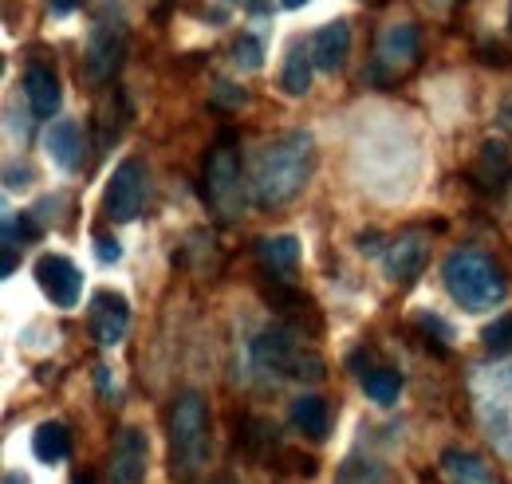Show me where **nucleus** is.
<instances>
[{"instance_id": "obj_26", "label": "nucleus", "mask_w": 512, "mask_h": 484, "mask_svg": "<svg viewBox=\"0 0 512 484\" xmlns=\"http://www.w3.org/2000/svg\"><path fill=\"white\" fill-rule=\"evenodd\" d=\"M233 60L241 63V67H260V60H264V52H260V40L256 36H241L237 44H233Z\"/></svg>"}, {"instance_id": "obj_21", "label": "nucleus", "mask_w": 512, "mask_h": 484, "mask_svg": "<svg viewBox=\"0 0 512 484\" xmlns=\"http://www.w3.org/2000/svg\"><path fill=\"white\" fill-rule=\"evenodd\" d=\"M44 142H48V154L56 158L60 170H75V166H79V158H83V138H79V126H75V122H56Z\"/></svg>"}, {"instance_id": "obj_19", "label": "nucleus", "mask_w": 512, "mask_h": 484, "mask_svg": "<svg viewBox=\"0 0 512 484\" xmlns=\"http://www.w3.org/2000/svg\"><path fill=\"white\" fill-rule=\"evenodd\" d=\"M312 48H304V44H292L288 48V56H284V71H280V87L292 95V99H300V95H308V87H312Z\"/></svg>"}, {"instance_id": "obj_1", "label": "nucleus", "mask_w": 512, "mask_h": 484, "mask_svg": "<svg viewBox=\"0 0 512 484\" xmlns=\"http://www.w3.org/2000/svg\"><path fill=\"white\" fill-rule=\"evenodd\" d=\"M316 170V142L312 134L296 130L284 134L280 142H272L253 170V201L260 209H284L300 197V189L308 185Z\"/></svg>"}, {"instance_id": "obj_30", "label": "nucleus", "mask_w": 512, "mask_h": 484, "mask_svg": "<svg viewBox=\"0 0 512 484\" xmlns=\"http://www.w3.org/2000/svg\"><path fill=\"white\" fill-rule=\"evenodd\" d=\"M0 272H4V280L16 272V248H4V268H0Z\"/></svg>"}, {"instance_id": "obj_28", "label": "nucleus", "mask_w": 512, "mask_h": 484, "mask_svg": "<svg viewBox=\"0 0 512 484\" xmlns=\"http://www.w3.org/2000/svg\"><path fill=\"white\" fill-rule=\"evenodd\" d=\"M95 252H99L103 264H119L123 260V244L115 241V237H95Z\"/></svg>"}, {"instance_id": "obj_9", "label": "nucleus", "mask_w": 512, "mask_h": 484, "mask_svg": "<svg viewBox=\"0 0 512 484\" xmlns=\"http://www.w3.org/2000/svg\"><path fill=\"white\" fill-rule=\"evenodd\" d=\"M146 457H150V445H146V433L142 429H123L119 441H115V453H111V477L107 484H142L146 477Z\"/></svg>"}, {"instance_id": "obj_3", "label": "nucleus", "mask_w": 512, "mask_h": 484, "mask_svg": "<svg viewBox=\"0 0 512 484\" xmlns=\"http://www.w3.org/2000/svg\"><path fill=\"white\" fill-rule=\"evenodd\" d=\"M442 280H446L449 296L465 311H493L509 296V284H505L501 268L477 248H457L442 268Z\"/></svg>"}, {"instance_id": "obj_15", "label": "nucleus", "mask_w": 512, "mask_h": 484, "mask_svg": "<svg viewBox=\"0 0 512 484\" xmlns=\"http://www.w3.org/2000/svg\"><path fill=\"white\" fill-rule=\"evenodd\" d=\"M256 260H260L264 276H288L300 264V241L288 237V233L284 237H260L256 241Z\"/></svg>"}, {"instance_id": "obj_8", "label": "nucleus", "mask_w": 512, "mask_h": 484, "mask_svg": "<svg viewBox=\"0 0 512 484\" xmlns=\"http://www.w3.org/2000/svg\"><path fill=\"white\" fill-rule=\"evenodd\" d=\"M36 284L56 307H75L83 296V272L67 256H40L36 260Z\"/></svg>"}, {"instance_id": "obj_2", "label": "nucleus", "mask_w": 512, "mask_h": 484, "mask_svg": "<svg viewBox=\"0 0 512 484\" xmlns=\"http://www.w3.org/2000/svg\"><path fill=\"white\" fill-rule=\"evenodd\" d=\"M209 461V406L197 390H182L170 406V477L193 484Z\"/></svg>"}, {"instance_id": "obj_33", "label": "nucleus", "mask_w": 512, "mask_h": 484, "mask_svg": "<svg viewBox=\"0 0 512 484\" xmlns=\"http://www.w3.org/2000/svg\"><path fill=\"white\" fill-rule=\"evenodd\" d=\"M280 4H284V8H304L308 0H280Z\"/></svg>"}, {"instance_id": "obj_6", "label": "nucleus", "mask_w": 512, "mask_h": 484, "mask_svg": "<svg viewBox=\"0 0 512 484\" xmlns=\"http://www.w3.org/2000/svg\"><path fill=\"white\" fill-rule=\"evenodd\" d=\"M123 56H127V24L115 20V12L107 8V12L95 20L91 36H87V75H91L95 83L115 79V71L123 67Z\"/></svg>"}, {"instance_id": "obj_27", "label": "nucleus", "mask_w": 512, "mask_h": 484, "mask_svg": "<svg viewBox=\"0 0 512 484\" xmlns=\"http://www.w3.org/2000/svg\"><path fill=\"white\" fill-rule=\"evenodd\" d=\"M418 327H422L426 335H438L442 343H449V339H453V331H449V327L438 319V315H434V311H422V315H418Z\"/></svg>"}, {"instance_id": "obj_24", "label": "nucleus", "mask_w": 512, "mask_h": 484, "mask_svg": "<svg viewBox=\"0 0 512 484\" xmlns=\"http://www.w3.org/2000/svg\"><path fill=\"white\" fill-rule=\"evenodd\" d=\"M481 343H485L493 355H509V351H512V315L493 319V323L481 331Z\"/></svg>"}, {"instance_id": "obj_34", "label": "nucleus", "mask_w": 512, "mask_h": 484, "mask_svg": "<svg viewBox=\"0 0 512 484\" xmlns=\"http://www.w3.org/2000/svg\"><path fill=\"white\" fill-rule=\"evenodd\" d=\"M8 484H28L24 477H16V473H8Z\"/></svg>"}, {"instance_id": "obj_10", "label": "nucleus", "mask_w": 512, "mask_h": 484, "mask_svg": "<svg viewBox=\"0 0 512 484\" xmlns=\"http://www.w3.org/2000/svg\"><path fill=\"white\" fill-rule=\"evenodd\" d=\"M130 327V303L119 292H95L91 296V331L99 347H115Z\"/></svg>"}, {"instance_id": "obj_14", "label": "nucleus", "mask_w": 512, "mask_h": 484, "mask_svg": "<svg viewBox=\"0 0 512 484\" xmlns=\"http://www.w3.org/2000/svg\"><path fill=\"white\" fill-rule=\"evenodd\" d=\"M24 95H28L36 119H52L60 111V79H56V71L44 67V63H32L28 75H24Z\"/></svg>"}, {"instance_id": "obj_16", "label": "nucleus", "mask_w": 512, "mask_h": 484, "mask_svg": "<svg viewBox=\"0 0 512 484\" xmlns=\"http://www.w3.org/2000/svg\"><path fill=\"white\" fill-rule=\"evenodd\" d=\"M493 390H497V414L489 418V429L497 433L501 449L512 457V366H497L493 370Z\"/></svg>"}, {"instance_id": "obj_18", "label": "nucleus", "mask_w": 512, "mask_h": 484, "mask_svg": "<svg viewBox=\"0 0 512 484\" xmlns=\"http://www.w3.org/2000/svg\"><path fill=\"white\" fill-rule=\"evenodd\" d=\"M292 422H296V429H300L304 437L323 441V437L331 433V410H327V402H323V398L304 394V398H296V402H292Z\"/></svg>"}, {"instance_id": "obj_13", "label": "nucleus", "mask_w": 512, "mask_h": 484, "mask_svg": "<svg viewBox=\"0 0 512 484\" xmlns=\"http://www.w3.org/2000/svg\"><path fill=\"white\" fill-rule=\"evenodd\" d=\"M347 52H351V24L347 20L323 24L316 40H312V60L320 71H339L347 63Z\"/></svg>"}, {"instance_id": "obj_29", "label": "nucleus", "mask_w": 512, "mask_h": 484, "mask_svg": "<svg viewBox=\"0 0 512 484\" xmlns=\"http://www.w3.org/2000/svg\"><path fill=\"white\" fill-rule=\"evenodd\" d=\"M217 103H225V107H241V103H245V91H237V87L221 83V99H217Z\"/></svg>"}, {"instance_id": "obj_20", "label": "nucleus", "mask_w": 512, "mask_h": 484, "mask_svg": "<svg viewBox=\"0 0 512 484\" xmlns=\"http://www.w3.org/2000/svg\"><path fill=\"white\" fill-rule=\"evenodd\" d=\"M32 453H36L40 465H60L67 453H71V433H67V425H60V422L36 425V433H32Z\"/></svg>"}, {"instance_id": "obj_12", "label": "nucleus", "mask_w": 512, "mask_h": 484, "mask_svg": "<svg viewBox=\"0 0 512 484\" xmlns=\"http://www.w3.org/2000/svg\"><path fill=\"white\" fill-rule=\"evenodd\" d=\"M473 182L481 185V193H505L512 185V158L505 142H485L473 166Z\"/></svg>"}, {"instance_id": "obj_22", "label": "nucleus", "mask_w": 512, "mask_h": 484, "mask_svg": "<svg viewBox=\"0 0 512 484\" xmlns=\"http://www.w3.org/2000/svg\"><path fill=\"white\" fill-rule=\"evenodd\" d=\"M442 469H446V477L453 484H493L489 481V469L473 453H461V449L442 453Z\"/></svg>"}, {"instance_id": "obj_11", "label": "nucleus", "mask_w": 512, "mask_h": 484, "mask_svg": "<svg viewBox=\"0 0 512 484\" xmlns=\"http://www.w3.org/2000/svg\"><path fill=\"white\" fill-rule=\"evenodd\" d=\"M426 256H430V244L422 233H402L386 248V276L398 280V284H410L426 268Z\"/></svg>"}, {"instance_id": "obj_25", "label": "nucleus", "mask_w": 512, "mask_h": 484, "mask_svg": "<svg viewBox=\"0 0 512 484\" xmlns=\"http://www.w3.org/2000/svg\"><path fill=\"white\" fill-rule=\"evenodd\" d=\"M0 233H4V248H16V244L32 241L36 237V229H32V217H16V213H4V225H0Z\"/></svg>"}, {"instance_id": "obj_17", "label": "nucleus", "mask_w": 512, "mask_h": 484, "mask_svg": "<svg viewBox=\"0 0 512 484\" xmlns=\"http://www.w3.org/2000/svg\"><path fill=\"white\" fill-rule=\"evenodd\" d=\"M418 56V28L414 24H394L379 40V67H402Z\"/></svg>"}, {"instance_id": "obj_23", "label": "nucleus", "mask_w": 512, "mask_h": 484, "mask_svg": "<svg viewBox=\"0 0 512 484\" xmlns=\"http://www.w3.org/2000/svg\"><path fill=\"white\" fill-rule=\"evenodd\" d=\"M363 390H367V398H371V402H379V406H394V402H398V394H402V374H398V370H390V366H375V370H367V374H363Z\"/></svg>"}, {"instance_id": "obj_4", "label": "nucleus", "mask_w": 512, "mask_h": 484, "mask_svg": "<svg viewBox=\"0 0 512 484\" xmlns=\"http://www.w3.org/2000/svg\"><path fill=\"white\" fill-rule=\"evenodd\" d=\"M253 363H256V370H264V374H272V378H280V374L320 378L323 374L320 359H316V355H308V351H300L284 327H268V331H260V335H256L253 339Z\"/></svg>"}, {"instance_id": "obj_31", "label": "nucleus", "mask_w": 512, "mask_h": 484, "mask_svg": "<svg viewBox=\"0 0 512 484\" xmlns=\"http://www.w3.org/2000/svg\"><path fill=\"white\" fill-rule=\"evenodd\" d=\"M52 4H56V12H60V16H64V12H71V8H75V0H52Z\"/></svg>"}, {"instance_id": "obj_7", "label": "nucleus", "mask_w": 512, "mask_h": 484, "mask_svg": "<svg viewBox=\"0 0 512 484\" xmlns=\"http://www.w3.org/2000/svg\"><path fill=\"white\" fill-rule=\"evenodd\" d=\"M142 201H146V174L134 158H127L103 189V213H107V221L127 225L142 213Z\"/></svg>"}, {"instance_id": "obj_32", "label": "nucleus", "mask_w": 512, "mask_h": 484, "mask_svg": "<svg viewBox=\"0 0 512 484\" xmlns=\"http://www.w3.org/2000/svg\"><path fill=\"white\" fill-rule=\"evenodd\" d=\"M241 4H245V8H253V12H264V4H260V0H241Z\"/></svg>"}, {"instance_id": "obj_5", "label": "nucleus", "mask_w": 512, "mask_h": 484, "mask_svg": "<svg viewBox=\"0 0 512 484\" xmlns=\"http://www.w3.org/2000/svg\"><path fill=\"white\" fill-rule=\"evenodd\" d=\"M205 201L209 209L233 225L241 217L245 205V189H241V170H237V154L229 146H213L205 158Z\"/></svg>"}]
</instances>
